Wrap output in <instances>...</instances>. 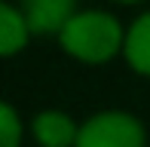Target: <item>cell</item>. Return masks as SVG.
Instances as JSON below:
<instances>
[{
	"label": "cell",
	"instance_id": "6da1fadb",
	"mask_svg": "<svg viewBox=\"0 0 150 147\" xmlns=\"http://www.w3.org/2000/svg\"><path fill=\"white\" fill-rule=\"evenodd\" d=\"M61 49L67 55L80 58L86 64H101L110 61L113 55L126 46V37H122L120 22L110 16V12H77L71 22L64 25V31L58 34Z\"/></svg>",
	"mask_w": 150,
	"mask_h": 147
},
{
	"label": "cell",
	"instance_id": "7a4b0ae2",
	"mask_svg": "<svg viewBox=\"0 0 150 147\" xmlns=\"http://www.w3.org/2000/svg\"><path fill=\"white\" fill-rule=\"evenodd\" d=\"M144 126L122 110H104L80 126L77 147H144Z\"/></svg>",
	"mask_w": 150,
	"mask_h": 147
},
{
	"label": "cell",
	"instance_id": "3957f363",
	"mask_svg": "<svg viewBox=\"0 0 150 147\" xmlns=\"http://www.w3.org/2000/svg\"><path fill=\"white\" fill-rule=\"evenodd\" d=\"M77 0H25V18L28 28L37 34H61L64 25L71 22Z\"/></svg>",
	"mask_w": 150,
	"mask_h": 147
},
{
	"label": "cell",
	"instance_id": "277c9868",
	"mask_svg": "<svg viewBox=\"0 0 150 147\" xmlns=\"http://www.w3.org/2000/svg\"><path fill=\"white\" fill-rule=\"evenodd\" d=\"M31 129L40 147H77L80 126H74V119L61 110H40L34 117Z\"/></svg>",
	"mask_w": 150,
	"mask_h": 147
},
{
	"label": "cell",
	"instance_id": "5b68a950",
	"mask_svg": "<svg viewBox=\"0 0 150 147\" xmlns=\"http://www.w3.org/2000/svg\"><path fill=\"white\" fill-rule=\"evenodd\" d=\"M126 61L132 64L135 74L150 77V12H144L141 18H135L132 28L126 31Z\"/></svg>",
	"mask_w": 150,
	"mask_h": 147
},
{
	"label": "cell",
	"instance_id": "8992f818",
	"mask_svg": "<svg viewBox=\"0 0 150 147\" xmlns=\"http://www.w3.org/2000/svg\"><path fill=\"white\" fill-rule=\"evenodd\" d=\"M28 34H31V28H28L25 12L9 6V3H3L0 6V52L6 58L22 52L25 43H28Z\"/></svg>",
	"mask_w": 150,
	"mask_h": 147
},
{
	"label": "cell",
	"instance_id": "52a82bcc",
	"mask_svg": "<svg viewBox=\"0 0 150 147\" xmlns=\"http://www.w3.org/2000/svg\"><path fill=\"white\" fill-rule=\"evenodd\" d=\"M22 138V123H18V113L12 104L0 107V147H18Z\"/></svg>",
	"mask_w": 150,
	"mask_h": 147
},
{
	"label": "cell",
	"instance_id": "ba28073f",
	"mask_svg": "<svg viewBox=\"0 0 150 147\" xmlns=\"http://www.w3.org/2000/svg\"><path fill=\"white\" fill-rule=\"evenodd\" d=\"M117 3H138V0H117Z\"/></svg>",
	"mask_w": 150,
	"mask_h": 147
}]
</instances>
